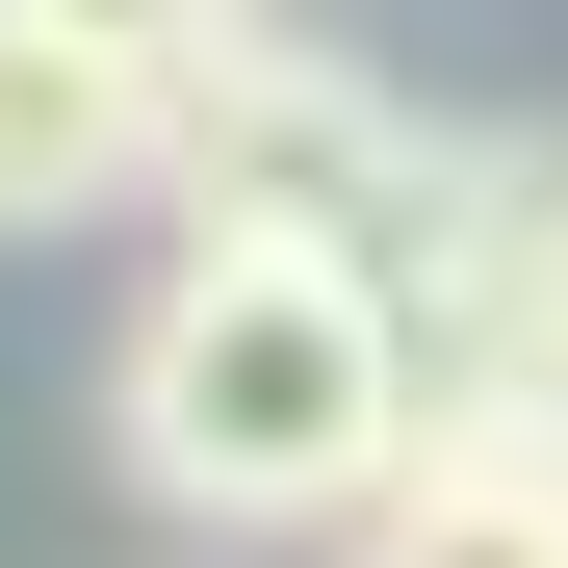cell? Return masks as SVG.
Segmentation results:
<instances>
[{"label": "cell", "instance_id": "6da1fadb", "mask_svg": "<svg viewBox=\"0 0 568 568\" xmlns=\"http://www.w3.org/2000/svg\"><path fill=\"white\" fill-rule=\"evenodd\" d=\"M414 414H439L414 311L362 258H311V233H181L130 284V336H104V465H130V517L207 542V568L362 542V491L414 465Z\"/></svg>", "mask_w": 568, "mask_h": 568}, {"label": "cell", "instance_id": "7a4b0ae2", "mask_svg": "<svg viewBox=\"0 0 568 568\" xmlns=\"http://www.w3.org/2000/svg\"><path fill=\"white\" fill-rule=\"evenodd\" d=\"M414 78H362V52H311L258 0L233 52H181V155H155V207L181 233H311V258H388V207H414Z\"/></svg>", "mask_w": 568, "mask_h": 568}, {"label": "cell", "instance_id": "3957f363", "mask_svg": "<svg viewBox=\"0 0 568 568\" xmlns=\"http://www.w3.org/2000/svg\"><path fill=\"white\" fill-rule=\"evenodd\" d=\"M155 155H181V78L0 0V233H104V207H155Z\"/></svg>", "mask_w": 568, "mask_h": 568}, {"label": "cell", "instance_id": "277c9868", "mask_svg": "<svg viewBox=\"0 0 568 568\" xmlns=\"http://www.w3.org/2000/svg\"><path fill=\"white\" fill-rule=\"evenodd\" d=\"M336 568H568V439H465V414H414V465L362 491Z\"/></svg>", "mask_w": 568, "mask_h": 568}, {"label": "cell", "instance_id": "5b68a950", "mask_svg": "<svg viewBox=\"0 0 568 568\" xmlns=\"http://www.w3.org/2000/svg\"><path fill=\"white\" fill-rule=\"evenodd\" d=\"M27 27H78V52H130V78H181V52H233L258 0H27Z\"/></svg>", "mask_w": 568, "mask_h": 568}, {"label": "cell", "instance_id": "8992f818", "mask_svg": "<svg viewBox=\"0 0 568 568\" xmlns=\"http://www.w3.org/2000/svg\"><path fill=\"white\" fill-rule=\"evenodd\" d=\"M181 568H207V542H181Z\"/></svg>", "mask_w": 568, "mask_h": 568}]
</instances>
